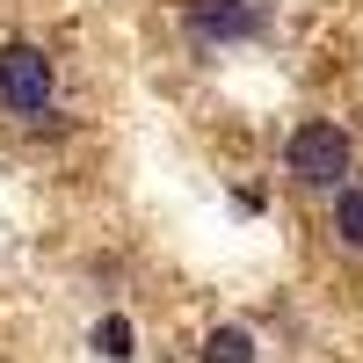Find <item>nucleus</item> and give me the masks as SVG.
Instances as JSON below:
<instances>
[{
    "label": "nucleus",
    "mask_w": 363,
    "mask_h": 363,
    "mask_svg": "<svg viewBox=\"0 0 363 363\" xmlns=\"http://www.w3.org/2000/svg\"><path fill=\"white\" fill-rule=\"evenodd\" d=\"M196 363H262V335H255L247 320H218V327L203 335Z\"/></svg>",
    "instance_id": "39448f33"
},
{
    "label": "nucleus",
    "mask_w": 363,
    "mask_h": 363,
    "mask_svg": "<svg viewBox=\"0 0 363 363\" xmlns=\"http://www.w3.org/2000/svg\"><path fill=\"white\" fill-rule=\"evenodd\" d=\"M66 95V66L44 37H0V116L8 124H51Z\"/></svg>",
    "instance_id": "f03ea898"
},
{
    "label": "nucleus",
    "mask_w": 363,
    "mask_h": 363,
    "mask_svg": "<svg viewBox=\"0 0 363 363\" xmlns=\"http://www.w3.org/2000/svg\"><path fill=\"white\" fill-rule=\"evenodd\" d=\"M320 240H327V255H342V262L363 269V174L342 182V189L320 203Z\"/></svg>",
    "instance_id": "7ed1b4c3"
},
{
    "label": "nucleus",
    "mask_w": 363,
    "mask_h": 363,
    "mask_svg": "<svg viewBox=\"0 0 363 363\" xmlns=\"http://www.w3.org/2000/svg\"><path fill=\"white\" fill-rule=\"evenodd\" d=\"M95 349L124 363V356H131V327H124V320H102V327H95Z\"/></svg>",
    "instance_id": "423d86ee"
},
{
    "label": "nucleus",
    "mask_w": 363,
    "mask_h": 363,
    "mask_svg": "<svg viewBox=\"0 0 363 363\" xmlns=\"http://www.w3.org/2000/svg\"><path fill=\"white\" fill-rule=\"evenodd\" d=\"M182 15H189V29H196L203 44H240V37L262 22V15H255V0H189Z\"/></svg>",
    "instance_id": "20e7f679"
},
{
    "label": "nucleus",
    "mask_w": 363,
    "mask_h": 363,
    "mask_svg": "<svg viewBox=\"0 0 363 363\" xmlns=\"http://www.w3.org/2000/svg\"><path fill=\"white\" fill-rule=\"evenodd\" d=\"M277 167H284V182L298 196L327 203L342 182L363 174V145H356V131L342 124V116H298V124L284 131V145H277Z\"/></svg>",
    "instance_id": "f257e3e1"
}]
</instances>
